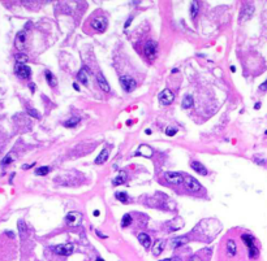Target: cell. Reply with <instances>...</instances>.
I'll return each mask as SVG.
<instances>
[{
  "mask_svg": "<svg viewBox=\"0 0 267 261\" xmlns=\"http://www.w3.org/2000/svg\"><path fill=\"white\" fill-rule=\"evenodd\" d=\"M241 239H242V242L246 244V247H248L249 257L250 259H256L258 256V254H259V251H258V248L256 247V244H254V238L252 235H249V234H242Z\"/></svg>",
  "mask_w": 267,
  "mask_h": 261,
  "instance_id": "cell-1",
  "label": "cell"
},
{
  "mask_svg": "<svg viewBox=\"0 0 267 261\" xmlns=\"http://www.w3.org/2000/svg\"><path fill=\"white\" fill-rule=\"evenodd\" d=\"M120 85L125 92H132L136 88V81L130 76H123L120 77Z\"/></svg>",
  "mask_w": 267,
  "mask_h": 261,
  "instance_id": "cell-2",
  "label": "cell"
},
{
  "mask_svg": "<svg viewBox=\"0 0 267 261\" xmlns=\"http://www.w3.org/2000/svg\"><path fill=\"white\" fill-rule=\"evenodd\" d=\"M164 178H166L167 182H170L172 184H181L185 181V177L183 174L176 173V172H166L164 173Z\"/></svg>",
  "mask_w": 267,
  "mask_h": 261,
  "instance_id": "cell-3",
  "label": "cell"
},
{
  "mask_svg": "<svg viewBox=\"0 0 267 261\" xmlns=\"http://www.w3.org/2000/svg\"><path fill=\"white\" fill-rule=\"evenodd\" d=\"M253 13H254V5L253 4H244V7L241 8L240 16H238V21L240 22L248 21V20L253 16Z\"/></svg>",
  "mask_w": 267,
  "mask_h": 261,
  "instance_id": "cell-4",
  "label": "cell"
},
{
  "mask_svg": "<svg viewBox=\"0 0 267 261\" xmlns=\"http://www.w3.org/2000/svg\"><path fill=\"white\" fill-rule=\"evenodd\" d=\"M14 72L20 78H23V80H27V78L31 77V69L25 64H16L14 66Z\"/></svg>",
  "mask_w": 267,
  "mask_h": 261,
  "instance_id": "cell-5",
  "label": "cell"
},
{
  "mask_svg": "<svg viewBox=\"0 0 267 261\" xmlns=\"http://www.w3.org/2000/svg\"><path fill=\"white\" fill-rule=\"evenodd\" d=\"M173 99H175V95L170 88H164L159 94V103L162 105H170L173 101Z\"/></svg>",
  "mask_w": 267,
  "mask_h": 261,
  "instance_id": "cell-6",
  "label": "cell"
},
{
  "mask_svg": "<svg viewBox=\"0 0 267 261\" xmlns=\"http://www.w3.org/2000/svg\"><path fill=\"white\" fill-rule=\"evenodd\" d=\"M73 248L74 247L72 243H64V244H59V246L54 247V252L57 255H61V256H69V255H72Z\"/></svg>",
  "mask_w": 267,
  "mask_h": 261,
  "instance_id": "cell-7",
  "label": "cell"
},
{
  "mask_svg": "<svg viewBox=\"0 0 267 261\" xmlns=\"http://www.w3.org/2000/svg\"><path fill=\"white\" fill-rule=\"evenodd\" d=\"M65 221L69 226H78L82 222V214L80 212H70L66 214Z\"/></svg>",
  "mask_w": 267,
  "mask_h": 261,
  "instance_id": "cell-8",
  "label": "cell"
},
{
  "mask_svg": "<svg viewBox=\"0 0 267 261\" xmlns=\"http://www.w3.org/2000/svg\"><path fill=\"white\" fill-rule=\"evenodd\" d=\"M107 25H108L107 18H104V17H97V18H94L93 22H91L93 29L99 31V33H103V31L107 29Z\"/></svg>",
  "mask_w": 267,
  "mask_h": 261,
  "instance_id": "cell-9",
  "label": "cell"
},
{
  "mask_svg": "<svg viewBox=\"0 0 267 261\" xmlns=\"http://www.w3.org/2000/svg\"><path fill=\"white\" fill-rule=\"evenodd\" d=\"M185 184H186V187L190 190V191H194V192H197V191H199V190L202 188V186H201V183L195 179V178H193L192 176H186L185 177Z\"/></svg>",
  "mask_w": 267,
  "mask_h": 261,
  "instance_id": "cell-10",
  "label": "cell"
},
{
  "mask_svg": "<svg viewBox=\"0 0 267 261\" xmlns=\"http://www.w3.org/2000/svg\"><path fill=\"white\" fill-rule=\"evenodd\" d=\"M156 48H158V46H156V43L154 40H149L147 43H145V55L149 57V58H154L155 53H156Z\"/></svg>",
  "mask_w": 267,
  "mask_h": 261,
  "instance_id": "cell-11",
  "label": "cell"
},
{
  "mask_svg": "<svg viewBox=\"0 0 267 261\" xmlns=\"http://www.w3.org/2000/svg\"><path fill=\"white\" fill-rule=\"evenodd\" d=\"M25 42H26V33L25 31H20V33L16 35V40H14V44L17 47V50L22 51L25 48Z\"/></svg>",
  "mask_w": 267,
  "mask_h": 261,
  "instance_id": "cell-12",
  "label": "cell"
},
{
  "mask_svg": "<svg viewBox=\"0 0 267 261\" xmlns=\"http://www.w3.org/2000/svg\"><path fill=\"white\" fill-rule=\"evenodd\" d=\"M89 77H90V70H89V68H82L80 72H78V74H77V78H78V81L81 82L82 85H85V86H87V83H89Z\"/></svg>",
  "mask_w": 267,
  "mask_h": 261,
  "instance_id": "cell-13",
  "label": "cell"
},
{
  "mask_svg": "<svg viewBox=\"0 0 267 261\" xmlns=\"http://www.w3.org/2000/svg\"><path fill=\"white\" fill-rule=\"evenodd\" d=\"M190 166L194 172H197L198 174H201V176H207V173H209L207 172V168L203 164L199 163V161H192Z\"/></svg>",
  "mask_w": 267,
  "mask_h": 261,
  "instance_id": "cell-14",
  "label": "cell"
},
{
  "mask_svg": "<svg viewBox=\"0 0 267 261\" xmlns=\"http://www.w3.org/2000/svg\"><path fill=\"white\" fill-rule=\"evenodd\" d=\"M138 240H140V243H141V246L142 247H145L147 250V248H150V246H151V238H150V235L149 234H146V232H140L138 234Z\"/></svg>",
  "mask_w": 267,
  "mask_h": 261,
  "instance_id": "cell-15",
  "label": "cell"
},
{
  "mask_svg": "<svg viewBox=\"0 0 267 261\" xmlns=\"http://www.w3.org/2000/svg\"><path fill=\"white\" fill-rule=\"evenodd\" d=\"M97 81H98V85H99V87L104 91V92H109L111 87H109L107 80H106V78L103 77V74H102V73L98 74V76H97Z\"/></svg>",
  "mask_w": 267,
  "mask_h": 261,
  "instance_id": "cell-16",
  "label": "cell"
},
{
  "mask_svg": "<svg viewBox=\"0 0 267 261\" xmlns=\"http://www.w3.org/2000/svg\"><path fill=\"white\" fill-rule=\"evenodd\" d=\"M108 156H109V151H108V148H104L103 151H102L100 153H99V156L95 159V164H98V165H102V164H104L106 161L108 160Z\"/></svg>",
  "mask_w": 267,
  "mask_h": 261,
  "instance_id": "cell-17",
  "label": "cell"
},
{
  "mask_svg": "<svg viewBox=\"0 0 267 261\" xmlns=\"http://www.w3.org/2000/svg\"><path fill=\"white\" fill-rule=\"evenodd\" d=\"M227 252H228L229 256H235L237 254V247H236V243H235V240L229 239L228 242H227Z\"/></svg>",
  "mask_w": 267,
  "mask_h": 261,
  "instance_id": "cell-18",
  "label": "cell"
},
{
  "mask_svg": "<svg viewBox=\"0 0 267 261\" xmlns=\"http://www.w3.org/2000/svg\"><path fill=\"white\" fill-rule=\"evenodd\" d=\"M163 247H164V240H156L154 247H152V254H154V256H159L162 254Z\"/></svg>",
  "mask_w": 267,
  "mask_h": 261,
  "instance_id": "cell-19",
  "label": "cell"
},
{
  "mask_svg": "<svg viewBox=\"0 0 267 261\" xmlns=\"http://www.w3.org/2000/svg\"><path fill=\"white\" fill-rule=\"evenodd\" d=\"M183 108L184 109H188V108H192V106L194 105V99L192 95H186V96H184L183 99Z\"/></svg>",
  "mask_w": 267,
  "mask_h": 261,
  "instance_id": "cell-20",
  "label": "cell"
},
{
  "mask_svg": "<svg viewBox=\"0 0 267 261\" xmlns=\"http://www.w3.org/2000/svg\"><path fill=\"white\" fill-rule=\"evenodd\" d=\"M44 76H46V81H47V83H48L50 86L55 87V86L57 85V80H56V77H55L54 74L50 72V70H47V72L44 73Z\"/></svg>",
  "mask_w": 267,
  "mask_h": 261,
  "instance_id": "cell-21",
  "label": "cell"
},
{
  "mask_svg": "<svg viewBox=\"0 0 267 261\" xmlns=\"http://www.w3.org/2000/svg\"><path fill=\"white\" fill-rule=\"evenodd\" d=\"M80 121H81L80 117H72V118H69V120H66L64 122V126L65 128H74V126H77L78 124H80Z\"/></svg>",
  "mask_w": 267,
  "mask_h": 261,
  "instance_id": "cell-22",
  "label": "cell"
},
{
  "mask_svg": "<svg viewBox=\"0 0 267 261\" xmlns=\"http://www.w3.org/2000/svg\"><path fill=\"white\" fill-rule=\"evenodd\" d=\"M188 242V239H186V236H179V238H176V239H172V242H171V244H172V247H180V246H183V244H185Z\"/></svg>",
  "mask_w": 267,
  "mask_h": 261,
  "instance_id": "cell-23",
  "label": "cell"
},
{
  "mask_svg": "<svg viewBox=\"0 0 267 261\" xmlns=\"http://www.w3.org/2000/svg\"><path fill=\"white\" fill-rule=\"evenodd\" d=\"M125 179H127V173H125V172H120V176L116 177L115 179H113L112 183H113V186H120V184L124 183Z\"/></svg>",
  "mask_w": 267,
  "mask_h": 261,
  "instance_id": "cell-24",
  "label": "cell"
},
{
  "mask_svg": "<svg viewBox=\"0 0 267 261\" xmlns=\"http://www.w3.org/2000/svg\"><path fill=\"white\" fill-rule=\"evenodd\" d=\"M18 231H20V236L23 239L26 236V232H27V227H26V224L23 222L22 220L18 221Z\"/></svg>",
  "mask_w": 267,
  "mask_h": 261,
  "instance_id": "cell-25",
  "label": "cell"
},
{
  "mask_svg": "<svg viewBox=\"0 0 267 261\" xmlns=\"http://www.w3.org/2000/svg\"><path fill=\"white\" fill-rule=\"evenodd\" d=\"M198 9H199L198 2H197V0H193V2H192V5H190V16H192V18H194L195 16L198 14Z\"/></svg>",
  "mask_w": 267,
  "mask_h": 261,
  "instance_id": "cell-26",
  "label": "cell"
},
{
  "mask_svg": "<svg viewBox=\"0 0 267 261\" xmlns=\"http://www.w3.org/2000/svg\"><path fill=\"white\" fill-rule=\"evenodd\" d=\"M13 160H14V153L11 152V153H8V155L4 157V160L2 161V165H3V166H5V165H9Z\"/></svg>",
  "mask_w": 267,
  "mask_h": 261,
  "instance_id": "cell-27",
  "label": "cell"
},
{
  "mask_svg": "<svg viewBox=\"0 0 267 261\" xmlns=\"http://www.w3.org/2000/svg\"><path fill=\"white\" fill-rule=\"evenodd\" d=\"M132 224V216L130 214H124L123 216V220H121V226L123 227H127L129 225Z\"/></svg>",
  "mask_w": 267,
  "mask_h": 261,
  "instance_id": "cell-28",
  "label": "cell"
},
{
  "mask_svg": "<svg viewBox=\"0 0 267 261\" xmlns=\"http://www.w3.org/2000/svg\"><path fill=\"white\" fill-rule=\"evenodd\" d=\"M48 173H50V166H41L35 170L37 176H47Z\"/></svg>",
  "mask_w": 267,
  "mask_h": 261,
  "instance_id": "cell-29",
  "label": "cell"
},
{
  "mask_svg": "<svg viewBox=\"0 0 267 261\" xmlns=\"http://www.w3.org/2000/svg\"><path fill=\"white\" fill-rule=\"evenodd\" d=\"M116 199H119L121 203H128V195L125 192H116Z\"/></svg>",
  "mask_w": 267,
  "mask_h": 261,
  "instance_id": "cell-30",
  "label": "cell"
},
{
  "mask_svg": "<svg viewBox=\"0 0 267 261\" xmlns=\"http://www.w3.org/2000/svg\"><path fill=\"white\" fill-rule=\"evenodd\" d=\"M27 113H29L31 117H34V118H39V117H41V114H39L38 110H35L33 108H27Z\"/></svg>",
  "mask_w": 267,
  "mask_h": 261,
  "instance_id": "cell-31",
  "label": "cell"
},
{
  "mask_svg": "<svg viewBox=\"0 0 267 261\" xmlns=\"http://www.w3.org/2000/svg\"><path fill=\"white\" fill-rule=\"evenodd\" d=\"M176 133H177V129H176V128H168V129H166V134L168 136H173V135H176Z\"/></svg>",
  "mask_w": 267,
  "mask_h": 261,
  "instance_id": "cell-32",
  "label": "cell"
},
{
  "mask_svg": "<svg viewBox=\"0 0 267 261\" xmlns=\"http://www.w3.org/2000/svg\"><path fill=\"white\" fill-rule=\"evenodd\" d=\"M16 60H17L18 64H25L27 61V56H25V55H18V56L16 57Z\"/></svg>",
  "mask_w": 267,
  "mask_h": 261,
  "instance_id": "cell-33",
  "label": "cell"
},
{
  "mask_svg": "<svg viewBox=\"0 0 267 261\" xmlns=\"http://www.w3.org/2000/svg\"><path fill=\"white\" fill-rule=\"evenodd\" d=\"M259 90H261V91H266V90H267V81L263 82V83L259 86Z\"/></svg>",
  "mask_w": 267,
  "mask_h": 261,
  "instance_id": "cell-34",
  "label": "cell"
},
{
  "mask_svg": "<svg viewBox=\"0 0 267 261\" xmlns=\"http://www.w3.org/2000/svg\"><path fill=\"white\" fill-rule=\"evenodd\" d=\"M189 261H202V260H201V257H199V256L195 255V256H192V257L189 259Z\"/></svg>",
  "mask_w": 267,
  "mask_h": 261,
  "instance_id": "cell-35",
  "label": "cell"
},
{
  "mask_svg": "<svg viewBox=\"0 0 267 261\" xmlns=\"http://www.w3.org/2000/svg\"><path fill=\"white\" fill-rule=\"evenodd\" d=\"M97 235L99 236V238H102V239H107V235L102 234V232H100V231H98V230H97Z\"/></svg>",
  "mask_w": 267,
  "mask_h": 261,
  "instance_id": "cell-36",
  "label": "cell"
},
{
  "mask_svg": "<svg viewBox=\"0 0 267 261\" xmlns=\"http://www.w3.org/2000/svg\"><path fill=\"white\" fill-rule=\"evenodd\" d=\"M34 165H35V163H33L31 165H23V166H22V169H25V170H26V169H30L31 166H34Z\"/></svg>",
  "mask_w": 267,
  "mask_h": 261,
  "instance_id": "cell-37",
  "label": "cell"
},
{
  "mask_svg": "<svg viewBox=\"0 0 267 261\" xmlns=\"http://www.w3.org/2000/svg\"><path fill=\"white\" fill-rule=\"evenodd\" d=\"M130 22H132V18H129L128 21H127V23H125V27H128L129 25H130Z\"/></svg>",
  "mask_w": 267,
  "mask_h": 261,
  "instance_id": "cell-38",
  "label": "cell"
},
{
  "mask_svg": "<svg viewBox=\"0 0 267 261\" xmlns=\"http://www.w3.org/2000/svg\"><path fill=\"white\" fill-rule=\"evenodd\" d=\"M7 235L11 236V238H13V236H14V234H13V232H11V231H7Z\"/></svg>",
  "mask_w": 267,
  "mask_h": 261,
  "instance_id": "cell-39",
  "label": "cell"
},
{
  "mask_svg": "<svg viewBox=\"0 0 267 261\" xmlns=\"http://www.w3.org/2000/svg\"><path fill=\"white\" fill-rule=\"evenodd\" d=\"M254 108H256V109H259V108H261V103H257V104L254 105Z\"/></svg>",
  "mask_w": 267,
  "mask_h": 261,
  "instance_id": "cell-40",
  "label": "cell"
},
{
  "mask_svg": "<svg viewBox=\"0 0 267 261\" xmlns=\"http://www.w3.org/2000/svg\"><path fill=\"white\" fill-rule=\"evenodd\" d=\"M99 214H100V212H99V211H94V216H95V217H98Z\"/></svg>",
  "mask_w": 267,
  "mask_h": 261,
  "instance_id": "cell-41",
  "label": "cell"
},
{
  "mask_svg": "<svg viewBox=\"0 0 267 261\" xmlns=\"http://www.w3.org/2000/svg\"><path fill=\"white\" fill-rule=\"evenodd\" d=\"M73 87H74V90L80 91V87H78V85H77V83H74V85H73Z\"/></svg>",
  "mask_w": 267,
  "mask_h": 261,
  "instance_id": "cell-42",
  "label": "cell"
},
{
  "mask_svg": "<svg viewBox=\"0 0 267 261\" xmlns=\"http://www.w3.org/2000/svg\"><path fill=\"white\" fill-rule=\"evenodd\" d=\"M231 70H232V72L235 73V72H236V66H233V65H232V66H231Z\"/></svg>",
  "mask_w": 267,
  "mask_h": 261,
  "instance_id": "cell-43",
  "label": "cell"
},
{
  "mask_svg": "<svg viewBox=\"0 0 267 261\" xmlns=\"http://www.w3.org/2000/svg\"><path fill=\"white\" fill-rule=\"evenodd\" d=\"M145 133H146V134H151V130H150V129H147V130H146V131H145Z\"/></svg>",
  "mask_w": 267,
  "mask_h": 261,
  "instance_id": "cell-44",
  "label": "cell"
},
{
  "mask_svg": "<svg viewBox=\"0 0 267 261\" xmlns=\"http://www.w3.org/2000/svg\"><path fill=\"white\" fill-rule=\"evenodd\" d=\"M160 261H171V259H164V260H160Z\"/></svg>",
  "mask_w": 267,
  "mask_h": 261,
  "instance_id": "cell-45",
  "label": "cell"
},
{
  "mask_svg": "<svg viewBox=\"0 0 267 261\" xmlns=\"http://www.w3.org/2000/svg\"><path fill=\"white\" fill-rule=\"evenodd\" d=\"M97 261H104V260H102L100 257H98V259H97Z\"/></svg>",
  "mask_w": 267,
  "mask_h": 261,
  "instance_id": "cell-46",
  "label": "cell"
},
{
  "mask_svg": "<svg viewBox=\"0 0 267 261\" xmlns=\"http://www.w3.org/2000/svg\"><path fill=\"white\" fill-rule=\"evenodd\" d=\"M266 135H267V130H266Z\"/></svg>",
  "mask_w": 267,
  "mask_h": 261,
  "instance_id": "cell-47",
  "label": "cell"
}]
</instances>
